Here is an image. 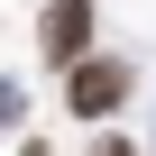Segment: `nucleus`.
<instances>
[{
    "label": "nucleus",
    "mask_w": 156,
    "mask_h": 156,
    "mask_svg": "<svg viewBox=\"0 0 156 156\" xmlns=\"http://www.w3.org/2000/svg\"><path fill=\"white\" fill-rule=\"evenodd\" d=\"M92 46V0H55L46 9V64H83Z\"/></svg>",
    "instance_id": "nucleus-2"
},
{
    "label": "nucleus",
    "mask_w": 156,
    "mask_h": 156,
    "mask_svg": "<svg viewBox=\"0 0 156 156\" xmlns=\"http://www.w3.org/2000/svg\"><path fill=\"white\" fill-rule=\"evenodd\" d=\"M92 156H129V147H119V138H101V147H92Z\"/></svg>",
    "instance_id": "nucleus-3"
},
{
    "label": "nucleus",
    "mask_w": 156,
    "mask_h": 156,
    "mask_svg": "<svg viewBox=\"0 0 156 156\" xmlns=\"http://www.w3.org/2000/svg\"><path fill=\"white\" fill-rule=\"evenodd\" d=\"M64 101H73V119H101V110H119V101H129V64H110V55H83V64H73V83H64Z\"/></svg>",
    "instance_id": "nucleus-1"
}]
</instances>
